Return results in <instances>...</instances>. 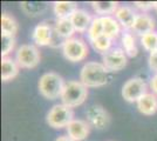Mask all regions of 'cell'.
<instances>
[{
	"instance_id": "1",
	"label": "cell",
	"mask_w": 157,
	"mask_h": 141,
	"mask_svg": "<svg viewBox=\"0 0 157 141\" xmlns=\"http://www.w3.org/2000/svg\"><path fill=\"white\" fill-rule=\"evenodd\" d=\"M109 71L98 61H89L80 71V81L86 87H101L108 82Z\"/></svg>"
},
{
	"instance_id": "2",
	"label": "cell",
	"mask_w": 157,
	"mask_h": 141,
	"mask_svg": "<svg viewBox=\"0 0 157 141\" xmlns=\"http://www.w3.org/2000/svg\"><path fill=\"white\" fill-rule=\"evenodd\" d=\"M66 82L62 76L55 72H48L40 76L38 87L40 94L48 100H55L61 98Z\"/></svg>"
},
{
	"instance_id": "3",
	"label": "cell",
	"mask_w": 157,
	"mask_h": 141,
	"mask_svg": "<svg viewBox=\"0 0 157 141\" xmlns=\"http://www.w3.org/2000/svg\"><path fill=\"white\" fill-rule=\"evenodd\" d=\"M88 96V88L81 81L72 80L66 82L61 94L62 104L67 107L73 108L82 105Z\"/></svg>"
},
{
	"instance_id": "4",
	"label": "cell",
	"mask_w": 157,
	"mask_h": 141,
	"mask_svg": "<svg viewBox=\"0 0 157 141\" xmlns=\"http://www.w3.org/2000/svg\"><path fill=\"white\" fill-rule=\"evenodd\" d=\"M62 53L67 60L72 62H78L85 60L88 55V46L81 38L73 37L62 44Z\"/></svg>"
},
{
	"instance_id": "5",
	"label": "cell",
	"mask_w": 157,
	"mask_h": 141,
	"mask_svg": "<svg viewBox=\"0 0 157 141\" xmlns=\"http://www.w3.org/2000/svg\"><path fill=\"white\" fill-rule=\"evenodd\" d=\"M73 120H74L73 109L67 107L63 104L54 105L47 114V123L53 128L67 127Z\"/></svg>"
},
{
	"instance_id": "6",
	"label": "cell",
	"mask_w": 157,
	"mask_h": 141,
	"mask_svg": "<svg viewBox=\"0 0 157 141\" xmlns=\"http://www.w3.org/2000/svg\"><path fill=\"white\" fill-rule=\"evenodd\" d=\"M41 55L38 47L32 44H24L18 48L15 61L18 62L19 67L32 69L35 68L40 62Z\"/></svg>"
},
{
	"instance_id": "7",
	"label": "cell",
	"mask_w": 157,
	"mask_h": 141,
	"mask_svg": "<svg viewBox=\"0 0 157 141\" xmlns=\"http://www.w3.org/2000/svg\"><path fill=\"white\" fill-rule=\"evenodd\" d=\"M87 122L90 125V127L96 129H105L110 125V115L101 105H92L86 111Z\"/></svg>"
},
{
	"instance_id": "8",
	"label": "cell",
	"mask_w": 157,
	"mask_h": 141,
	"mask_svg": "<svg viewBox=\"0 0 157 141\" xmlns=\"http://www.w3.org/2000/svg\"><path fill=\"white\" fill-rule=\"evenodd\" d=\"M147 93V84L141 78H131L122 87V96L128 102H137Z\"/></svg>"
},
{
	"instance_id": "9",
	"label": "cell",
	"mask_w": 157,
	"mask_h": 141,
	"mask_svg": "<svg viewBox=\"0 0 157 141\" xmlns=\"http://www.w3.org/2000/svg\"><path fill=\"white\" fill-rule=\"evenodd\" d=\"M102 61L109 72H117L127 66V54L123 48L111 47L107 53L103 54Z\"/></svg>"
},
{
	"instance_id": "10",
	"label": "cell",
	"mask_w": 157,
	"mask_h": 141,
	"mask_svg": "<svg viewBox=\"0 0 157 141\" xmlns=\"http://www.w3.org/2000/svg\"><path fill=\"white\" fill-rule=\"evenodd\" d=\"M67 134L75 141H82L89 135L90 132V125L85 120L81 119H74V120L66 127Z\"/></svg>"
},
{
	"instance_id": "11",
	"label": "cell",
	"mask_w": 157,
	"mask_h": 141,
	"mask_svg": "<svg viewBox=\"0 0 157 141\" xmlns=\"http://www.w3.org/2000/svg\"><path fill=\"white\" fill-rule=\"evenodd\" d=\"M53 28L46 22H41L34 27L32 33L33 41L38 46H48L53 42Z\"/></svg>"
},
{
	"instance_id": "12",
	"label": "cell",
	"mask_w": 157,
	"mask_h": 141,
	"mask_svg": "<svg viewBox=\"0 0 157 141\" xmlns=\"http://www.w3.org/2000/svg\"><path fill=\"white\" fill-rule=\"evenodd\" d=\"M156 27V21L155 19L147 13H141L137 14L135 22H134V26H132V31L138 35H144V34L151 33V32H155Z\"/></svg>"
},
{
	"instance_id": "13",
	"label": "cell",
	"mask_w": 157,
	"mask_h": 141,
	"mask_svg": "<svg viewBox=\"0 0 157 141\" xmlns=\"http://www.w3.org/2000/svg\"><path fill=\"white\" fill-rule=\"evenodd\" d=\"M93 19L94 18H92L90 13H88L85 10H78L71 17V21L75 28V32L78 33H85L86 31L88 32L93 22Z\"/></svg>"
},
{
	"instance_id": "14",
	"label": "cell",
	"mask_w": 157,
	"mask_h": 141,
	"mask_svg": "<svg viewBox=\"0 0 157 141\" xmlns=\"http://www.w3.org/2000/svg\"><path fill=\"white\" fill-rule=\"evenodd\" d=\"M136 17H137V13L129 6H120L117 8V11L115 12L116 20L127 31L132 28Z\"/></svg>"
},
{
	"instance_id": "15",
	"label": "cell",
	"mask_w": 157,
	"mask_h": 141,
	"mask_svg": "<svg viewBox=\"0 0 157 141\" xmlns=\"http://www.w3.org/2000/svg\"><path fill=\"white\" fill-rule=\"evenodd\" d=\"M76 2L73 1H55L53 2V12L58 19H71L73 14L78 11Z\"/></svg>"
},
{
	"instance_id": "16",
	"label": "cell",
	"mask_w": 157,
	"mask_h": 141,
	"mask_svg": "<svg viewBox=\"0 0 157 141\" xmlns=\"http://www.w3.org/2000/svg\"><path fill=\"white\" fill-rule=\"evenodd\" d=\"M137 109L143 115H154L157 112V95L147 93L137 101Z\"/></svg>"
},
{
	"instance_id": "17",
	"label": "cell",
	"mask_w": 157,
	"mask_h": 141,
	"mask_svg": "<svg viewBox=\"0 0 157 141\" xmlns=\"http://www.w3.org/2000/svg\"><path fill=\"white\" fill-rule=\"evenodd\" d=\"M19 65L10 57L1 58V80L10 81L19 74Z\"/></svg>"
},
{
	"instance_id": "18",
	"label": "cell",
	"mask_w": 157,
	"mask_h": 141,
	"mask_svg": "<svg viewBox=\"0 0 157 141\" xmlns=\"http://www.w3.org/2000/svg\"><path fill=\"white\" fill-rule=\"evenodd\" d=\"M102 25H103V33L109 37L111 40L116 39L121 33V25L118 24L116 18L108 15V17H101Z\"/></svg>"
},
{
	"instance_id": "19",
	"label": "cell",
	"mask_w": 157,
	"mask_h": 141,
	"mask_svg": "<svg viewBox=\"0 0 157 141\" xmlns=\"http://www.w3.org/2000/svg\"><path fill=\"white\" fill-rule=\"evenodd\" d=\"M47 7L48 5L46 2H40V1H22V2H20L21 11L28 17L41 15L44 12H46Z\"/></svg>"
},
{
	"instance_id": "20",
	"label": "cell",
	"mask_w": 157,
	"mask_h": 141,
	"mask_svg": "<svg viewBox=\"0 0 157 141\" xmlns=\"http://www.w3.org/2000/svg\"><path fill=\"white\" fill-rule=\"evenodd\" d=\"M54 32L56 35H59L60 38L68 40L73 38V34L75 33V28L73 26L71 19H58L55 22L54 27Z\"/></svg>"
},
{
	"instance_id": "21",
	"label": "cell",
	"mask_w": 157,
	"mask_h": 141,
	"mask_svg": "<svg viewBox=\"0 0 157 141\" xmlns=\"http://www.w3.org/2000/svg\"><path fill=\"white\" fill-rule=\"evenodd\" d=\"M90 5L95 13L101 17H108L113 13L115 14L120 7L117 1H92Z\"/></svg>"
},
{
	"instance_id": "22",
	"label": "cell",
	"mask_w": 157,
	"mask_h": 141,
	"mask_svg": "<svg viewBox=\"0 0 157 141\" xmlns=\"http://www.w3.org/2000/svg\"><path fill=\"white\" fill-rule=\"evenodd\" d=\"M18 29H19L18 22L12 15H10L8 13L1 14V34L15 37V34L18 33Z\"/></svg>"
},
{
	"instance_id": "23",
	"label": "cell",
	"mask_w": 157,
	"mask_h": 141,
	"mask_svg": "<svg viewBox=\"0 0 157 141\" xmlns=\"http://www.w3.org/2000/svg\"><path fill=\"white\" fill-rule=\"evenodd\" d=\"M122 46H123V51L125 52V54L130 58L136 57L138 53L137 46H136V41H135V37L132 35V33H130L129 31H125L122 33Z\"/></svg>"
},
{
	"instance_id": "24",
	"label": "cell",
	"mask_w": 157,
	"mask_h": 141,
	"mask_svg": "<svg viewBox=\"0 0 157 141\" xmlns=\"http://www.w3.org/2000/svg\"><path fill=\"white\" fill-rule=\"evenodd\" d=\"M111 41L113 40H111L109 37H107V35L103 34V35L96 38L95 40L90 41V44H92L93 48H94L95 51L105 54L111 48Z\"/></svg>"
},
{
	"instance_id": "25",
	"label": "cell",
	"mask_w": 157,
	"mask_h": 141,
	"mask_svg": "<svg viewBox=\"0 0 157 141\" xmlns=\"http://www.w3.org/2000/svg\"><path fill=\"white\" fill-rule=\"evenodd\" d=\"M88 38H89V40L93 41L95 40L96 38L98 37H101V35H103V25H102V19H101V17H95L94 19H93V22L90 27H89V29H88Z\"/></svg>"
},
{
	"instance_id": "26",
	"label": "cell",
	"mask_w": 157,
	"mask_h": 141,
	"mask_svg": "<svg viewBox=\"0 0 157 141\" xmlns=\"http://www.w3.org/2000/svg\"><path fill=\"white\" fill-rule=\"evenodd\" d=\"M141 44L144 47L145 51L148 52H154L157 51V33L151 32V33L144 34L141 37Z\"/></svg>"
},
{
	"instance_id": "27",
	"label": "cell",
	"mask_w": 157,
	"mask_h": 141,
	"mask_svg": "<svg viewBox=\"0 0 157 141\" xmlns=\"http://www.w3.org/2000/svg\"><path fill=\"white\" fill-rule=\"evenodd\" d=\"M15 46V38L6 34H1V58H5L12 52Z\"/></svg>"
},
{
	"instance_id": "28",
	"label": "cell",
	"mask_w": 157,
	"mask_h": 141,
	"mask_svg": "<svg viewBox=\"0 0 157 141\" xmlns=\"http://www.w3.org/2000/svg\"><path fill=\"white\" fill-rule=\"evenodd\" d=\"M134 5L137 7L141 11H149L151 8H154V1H135Z\"/></svg>"
},
{
	"instance_id": "29",
	"label": "cell",
	"mask_w": 157,
	"mask_h": 141,
	"mask_svg": "<svg viewBox=\"0 0 157 141\" xmlns=\"http://www.w3.org/2000/svg\"><path fill=\"white\" fill-rule=\"evenodd\" d=\"M148 62H149V67L151 71L157 74V51H154L149 54Z\"/></svg>"
},
{
	"instance_id": "30",
	"label": "cell",
	"mask_w": 157,
	"mask_h": 141,
	"mask_svg": "<svg viewBox=\"0 0 157 141\" xmlns=\"http://www.w3.org/2000/svg\"><path fill=\"white\" fill-rule=\"evenodd\" d=\"M150 88L152 89V93L157 95V74H155L150 80Z\"/></svg>"
},
{
	"instance_id": "31",
	"label": "cell",
	"mask_w": 157,
	"mask_h": 141,
	"mask_svg": "<svg viewBox=\"0 0 157 141\" xmlns=\"http://www.w3.org/2000/svg\"><path fill=\"white\" fill-rule=\"evenodd\" d=\"M55 141H75V140H73L72 138H69L68 135H61Z\"/></svg>"
},
{
	"instance_id": "32",
	"label": "cell",
	"mask_w": 157,
	"mask_h": 141,
	"mask_svg": "<svg viewBox=\"0 0 157 141\" xmlns=\"http://www.w3.org/2000/svg\"><path fill=\"white\" fill-rule=\"evenodd\" d=\"M154 8H155V11L157 12V1H154Z\"/></svg>"
}]
</instances>
